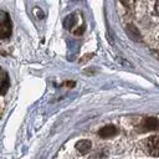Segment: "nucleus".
Instances as JSON below:
<instances>
[{"label":"nucleus","mask_w":159,"mask_h":159,"mask_svg":"<svg viewBox=\"0 0 159 159\" xmlns=\"http://www.w3.org/2000/svg\"><path fill=\"white\" fill-rule=\"evenodd\" d=\"M147 149L150 155L159 157V135H154L149 138L147 143Z\"/></svg>","instance_id":"obj_1"},{"label":"nucleus","mask_w":159,"mask_h":159,"mask_svg":"<svg viewBox=\"0 0 159 159\" xmlns=\"http://www.w3.org/2000/svg\"><path fill=\"white\" fill-rule=\"evenodd\" d=\"M2 15H4V19L1 21V31H0V35H1V39H6L11 34V21H10V17H9V15L6 12H4Z\"/></svg>","instance_id":"obj_2"},{"label":"nucleus","mask_w":159,"mask_h":159,"mask_svg":"<svg viewBox=\"0 0 159 159\" xmlns=\"http://www.w3.org/2000/svg\"><path fill=\"white\" fill-rule=\"evenodd\" d=\"M142 130H154V129H159V122L155 118H144L140 125Z\"/></svg>","instance_id":"obj_3"},{"label":"nucleus","mask_w":159,"mask_h":159,"mask_svg":"<svg viewBox=\"0 0 159 159\" xmlns=\"http://www.w3.org/2000/svg\"><path fill=\"white\" fill-rule=\"evenodd\" d=\"M117 128L114 127V125H106V127H103L101 130H99V135L102 137V138H109V137H113V135H116L117 134Z\"/></svg>","instance_id":"obj_4"},{"label":"nucleus","mask_w":159,"mask_h":159,"mask_svg":"<svg viewBox=\"0 0 159 159\" xmlns=\"http://www.w3.org/2000/svg\"><path fill=\"white\" fill-rule=\"evenodd\" d=\"M76 149L78 150V153L86 154V153L91 149V142H89V140H86V139L80 140V142L76 143Z\"/></svg>","instance_id":"obj_5"},{"label":"nucleus","mask_w":159,"mask_h":159,"mask_svg":"<svg viewBox=\"0 0 159 159\" xmlns=\"http://www.w3.org/2000/svg\"><path fill=\"white\" fill-rule=\"evenodd\" d=\"M7 87H9V78H7L6 72H2V84H1V93L2 94L6 93Z\"/></svg>","instance_id":"obj_6"}]
</instances>
